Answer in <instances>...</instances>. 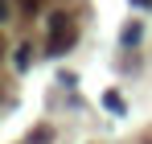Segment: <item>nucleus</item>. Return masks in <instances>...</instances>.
<instances>
[{
  "instance_id": "f257e3e1",
  "label": "nucleus",
  "mask_w": 152,
  "mask_h": 144,
  "mask_svg": "<svg viewBox=\"0 0 152 144\" xmlns=\"http://www.w3.org/2000/svg\"><path fill=\"white\" fill-rule=\"evenodd\" d=\"M74 46V25L66 12H53L50 17V54H66Z\"/></svg>"
},
{
  "instance_id": "f03ea898",
  "label": "nucleus",
  "mask_w": 152,
  "mask_h": 144,
  "mask_svg": "<svg viewBox=\"0 0 152 144\" xmlns=\"http://www.w3.org/2000/svg\"><path fill=\"white\" fill-rule=\"evenodd\" d=\"M12 62H17V70H29V62H33V46H21Z\"/></svg>"
},
{
  "instance_id": "7ed1b4c3",
  "label": "nucleus",
  "mask_w": 152,
  "mask_h": 144,
  "mask_svg": "<svg viewBox=\"0 0 152 144\" xmlns=\"http://www.w3.org/2000/svg\"><path fill=\"white\" fill-rule=\"evenodd\" d=\"M103 103H107V107H111L115 115H124V99L115 95V91H111V95H103Z\"/></svg>"
},
{
  "instance_id": "20e7f679",
  "label": "nucleus",
  "mask_w": 152,
  "mask_h": 144,
  "mask_svg": "<svg viewBox=\"0 0 152 144\" xmlns=\"http://www.w3.org/2000/svg\"><path fill=\"white\" fill-rule=\"evenodd\" d=\"M124 41H127V46L140 41V25H127V29H124Z\"/></svg>"
},
{
  "instance_id": "39448f33",
  "label": "nucleus",
  "mask_w": 152,
  "mask_h": 144,
  "mask_svg": "<svg viewBox=\"0 0 152 144\" xmlns=\"http://www.w3.org/2000/svg\"><path fill=\"white\" fill-rule=\"evenodd\" d=\"M132 4H152V0H132Z\"/></svg>"
}]
</instances>
